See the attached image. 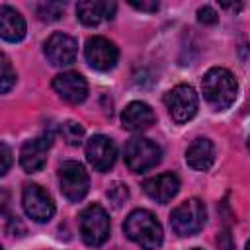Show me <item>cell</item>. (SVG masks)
<instances>
[{
  "label": "cell",
  "mask_w": 250,
  "mask_h": 250,
  "mask_svg": "<svg viewBox=\"0 0 250 250\" xmlns=\"http://www.w3.org/2000/svg\"><path fill=\"white\" fill-rule=\"evenodd\" d=\"M35 12H37L39 20H43V21H55V20H59L62 16L64 4H61V2H41V4H37Z\"/></svg>",
  "instance_id": "ffe728a7"
},
{
  "label": "cell",
  "mask_w": 250,
  "mask_h": 250,
  "mask_svg": "<svg viewBox=\"0 0 250 250\" xmlns=\"http://www.w3.org/2000/svg\"><path fill=\"white\" fill-rule=\"evenodd\" d=\"M246 250H250V240H248V244H246Z\"/></svg>",
  "instance_id": "4316f807"
},
{
  "label": "cell",
  "mask_w": 250,
  "mask_h": 250,
  "mask_svg": "<svg viewBox=\"0 0 250 250\" xmlns=\"http://www.w3.org/2000/svg\"><path fill=\"white\" fill-rule=\"evenodd\" d=\"M205 219H207V209L203 201H199L197 197H191L180 203L172 211L170 227L178 236H191L203 229Z\"/></svg>",
  "instance_id": "3957f363"
},
{
  "label": "cell",
  "mask_w": 250,
  "mask_h": 250,
  "mask_svg": "<svg viewBox=\"0 0 250 250\" xmlns=\"http://www.w3.org/2000/svg\"><path fill=\"white\" fill-rule=\"evenodd\" d=\"M143 189L145 193L154 199L156 203H168L180 189V180L178 176L174 174H160V176H154V178H148L145 180L143 184Z\"/></svg>",
  "instance_id": "5bb4252c"
},
{
  "label": "cell",
  "mask_w": 250,
  "mask_h": 250,
  "mask_svg": "<svg viewBox=\"0 0 250 250\" xmlns=\"http://www.w3.org/2000/svg\"><path fill=\"white\" fill-rule=\"evenodd\" d=\"M127 197H129V189H127L125 184L115 182V184L109 186V189H107V199L113 203V207H121Z\"/></svg>",
  "instance_id": "44dd1931"
},
{
  "label": "cell",
  "mask_w": 250,
  "mask_h": 250,
  "mask_svg": "<svg viewBox=\"0 0 250 250\" xmlns=\"http://www.w3.org/2000/svg\"><path fill=\"white\" fill-rule=\"evenodd\" d=\"M59 186L68 201H80L88 193L90 178L80 162L68 160L59 166Z\"/></svg>",
  "instance_id": "8992f818"
},
{
  "label": "cell",
  "mask_w": 250,
  "mask_h": 250,
  "mask_svg": "<svg viewBox=\"0 0 250 250\" xmlns=\"http://www.w3.org/2000/svg\"><path fill=\"white\" fill-rule=\"evenodd\" d=\"M125 234L137 242L143 250H156L162 244V225L146 209H135L127 215L123 225Z\"/></svg>",
  "instance_id": "7a4b0ae2"
},
{
  "label": "cell",
  "mask_w": 250,
  "mask_h": 250,
  "mask_svg": "<svg viewBox=\"0 0 250 250\" xmlns=\"http://www.w3.org/2000/svg\"><path fill=\"white\" fill-rule=\"evenodd\" d=\"M115 14V2L105 0H84L76 6V18L84 25H98L104 20L113 18Z\"/></svg>",
  "instance_id": "9a60e30c"
},
{
  "label": "cell",
  "mask_w": 250,
  "mask_h": 250,
  "mask_svg": "<svg viewBox=\"0 0 250 250\" xmlns=\"http://www.w3.org/2000/svg\"><path fill=\"white\" fill-rule=\"evenodd\" d=\"M16 84V72L10 66V61L6 55H2V94H6Z\"/></svg>",
  "instance_id": "7402d4cb"
},
{
  "label": "cell",
  "mask_w": 250,
  "mask_h": 250,
  "mask_svg": "<svg viewBox=\"0 0 250 250\" xmlns=\"http://www.w3.org/2000/svg\"><path fill=\"white\" fill-rule=\"evenodd\" d=\"M53 143V135H41L37 139L27 141L20 150V164L25 172H39L47 162V150Z\"/></svg>",
  "instance_id": "7c38bea8"
},
{
  "label": "cell",
  "mask_w": 250,
  "mask_h": 250,
  "mask_svg": "<svg viewBox=\"0 0 250 250\" xmlns=\"http://www.w3.org/2000/svg\"><path fill=\"white\" fill-rule=\"evenodd\" d=\"M164 104L168 107V113L176 123H186L197 113V94L188 84H178L164 96Z\"/></svg>",
  "instance_id": "52a82bcc"
},
{
  "label": "cell",
  "mask_w": 250,
  "mask_h": 250,
  "mask_svg": "<svg viewBox=\"0 0 250 250\" xmlns=\"http://www.w3.org/2000/svg\"><path fill=\"white\" fill-rule=\"evenodd\" d=\"M191 250H201V248H191Z\"/></svg>",
  "instance_id": "f1b7e54d"
},
{
  "label": "cell",
  "mask_w": 250,
  "mask_h": 250,
  "mask_svg": "<svg viewBox=\"0 0 250 250\" xmlns=\"http://www.w3.org/2000/svg\"><path fill=\"white\" fill-rule=\"evenodd\" d=\"M129 4L141 12H156L158 10V2H129Z\"/></svg>",
  "instance_id": "d4e9b609"
},
{
  "label": "cell",
  "mask_w": 250,
  "mask_h": 250,
  "mask_svg": "<svg viewBox=\"0 0 250 250\" xmlns=\"http://www.w3.org/2000/svg\"><path fill=\"white\" fill-rule=\"evenodd\" d=\"M61 135L70 146H78L84 141V127L78 121H64L61 125Z\"/></svg>",
  "instance_id": "d6986e66"
},
{
  "label": "cell",
  "mask_w": 250,
  "mask_h": 250,
  "mask_svg": "<svg viewBox=\"0 0 250 250\" xmlns=\"http://www.w3.org/2000/svg\"><path fill=\"white\" fill-rule=\"evenodd\" d=\"M21 203H23L27 217H31L37 223H47L55 213V203H53L51 195L37 184H27L23 188Z\"/></svg>",
  "instance_id": "9c48e42d"
},
{
  "label": "cell",
  "mask_w": 250,
  "mask_h": 250,
  "mask_svg": "<svg viewBox=\"0 0 250 250\" xmlns=\"http://www.w3.org/2000/svg\"><path fill=\"white\" fill-rule=\"evenodd\" d=\"M186 162L193 170H209L211 164L215 162V146L209 139L199 137L195 139L188 150H186Z\"/></svg>",
  "instance_id": "e0dca14e"
},
{
  "label": "cell",
  "mask_w": 250,
  "mask_h": 250,
  "mask_svg": "<svg viewBox=\"0 0 250 250\" xmlns=\"http://www.w3.org/2000/svg\"><path fill=\"white\" fill-rule=\"evenodd\" d=\"M84 55H86V61L88 64L94 68V70H100V72H107L111 70L115 64H117V59H119V51L117 47L105 39V37H90L86 41V49H84Z\"/></svg>",
  "instance_id": "ba28073f"
},
{
  "label": "cell",
  "mask_w": 250,
  "mask_h": 250,
  "mask_svg": "<svg viewBox=\"0 0 250 250\" xmlns=\"http://www.w3.org/2000/svg\"><path fill=\"white\" fill-rule=\"evenodd\" d=\"M197 20H199L201 23H217L219 14H217L211 6H203V8L197 10Z\"/></svg>",
  "instance_id": "603a6c76"
},
{
  "label": "cell",
  "mask_w": 250,
  "mask_h": 250,
  "mask_svg": "<svg viewBox=\"0 0 250 250\" xmlns=\"http://www.w3.org/2000/svg\"><path fill=\"white\" fill-rule=\"evenodd\" d=\"M0 35L4 41H10V43L21 41L25 35V21L21 14L10 6L0 8Z\"/></svg>",
  "instance_id": "ac0fdd59"
},
{
  "label": "cell",
  "mask_w": 250,
  "mask_h": 250,
  "mask_svg": "<svg viewBox=\"0 0 250 250\" xmlns=\"http://www.w3.org/2000/svg\"><path fill=\"white\" fill-rule=\"evenodd\" d=\"M156 115L152 107L145 102H131L123 113H121V123L127 131H145L154 123Z\"/></svg>",
  "instance_id": "2e32d148"
},
{
  "label": "cell",
  "mask_w": 250,
  "mask_h": 250,
  "mask_svg": "<svg viewBox=\"0 0 250 250\" xmlns=\"http://www.w3.org/2000/svg\"><path fill=\"white\" fill-rule=\"evenodd\" d=\"M78 225L82 240L88 246H102L109 236V217L100 205H88L80 213Z\"/></svg>",
  "instance_id": "277c9868"
},
{
  "label": "cell",
  "mask_w": 250,
  "mask_h": 250,
  "mask_svg": "<svg viewBox=\"0 0 250 250\" xmlns=\"http://www.w3.org/2000/svg\"><path fill=\"white\" fill-rule=\"evenodd\" d=\"M248 150H250V137H248Z\"/></svg>",
  "instance_id": "83f0119b"
},
{
  "label": "cell",
  "mask_w": 250,
  "mask_h": 250,
  "mask_svg": "<svg viewBox=\"0 0 250 250\" xmlns=\"http://www.w3.org/2000/svg\"><path fill=\"white\" fill-rule=\"evenodd\" d=\"M43 51H45V57L49 59L51 64L55 66H66V64H72L74 59H76V53H78V45H76V39L66 35V33H53L45 45H43Z\"/></svg>",
  "instance_id": "30bf717a"
},
{
  "label": "cell",
  "mask_w": 250,
  "mask_h": 250,
  "mask_svg": "<svg viewBox=\"0 0 250 250\" xmlns=\"http://www.w3.org/2000/svg\"><path fill=\"white\" fill-rule=\"evenodd\" d=\"M86 156L88 162L98 172H107L117 158V146L115 143L105 135H94L86 143Z\"/></svg>",
  "instance_id": "8fae6325"
},
{
  "label": "cell",
  "mask_w": 250,
  "mask_h": 250,
  "mask_svg": "<svg viewBox=\"0 0 250 250\" xmlns=\"http://www.w3.org/2000/svg\"><path fill=\"white\" fill-rule=\"evenodd\" d=\"M201 88H203V98L215 109L230 107L234 104L236 92H238V84H236L234 76L227 68H221V66H213L203 74Z\"/></svg>",
  "instance_id": "6da1fadb"
},
{
  "label": "cell",
  "mask_w": 250,
  "mask_h": 250,
  "mask_svg": "<svg viewBox=\"0 0 250 250\" xmlns=\"http://www.w3.org/2000/svg\"><path fill=\"white\" fill-rule=\"evenodd\" d=\"M221 6L223 8H229V10H240L242 8V4H227V2H223Z\"/></svg>",
  "instance_id": "484cf974"
},
{
  "label": "cell",
  "mask_w": 250,
  "mask_h": 250,
  "mask_svg": "<svg viewBox=\"0 0 250 250\" xmlns=\"http://www.w3.org/2000/svg\"><path fill=\"white\" fill-rule=\"evenodd\" d=\"M53 90L68 104H82L88 96V84L78 72H61L53 78Z\"/></svg>",
  "instance_id": "4fadbf2b"
},
{
  "label": "cell",
  "mask_w": 250,
  "mask_h": 250,
  "mask_svg": "<svg viewBox=\"0 0 250 250\" xmlns=\"http://www.w3.org/2000/svg\"><path fill=\"white\" fill-rule=\"evenodd\" d=\"M0 154H2V168H0V174L6 176L8 170H10V164H12V152H10V148H8L6 143L0 145Z\"/></svg>",
  "instance_id": "cb8c5ba5"
},
{
  "label": "cell",
  "mask_w": 250,
  "mask_h": 250,
  "mask_svg": "<svg viewBox=\"0 0 250 250\" xmlns=\"http://www.w3.org/2000/svg\"><path fill=\"white\" fill-rule=\"evenodd\" d=\"M162 158V150L156 143L145 137H135L125 145V162L131 172H146L154 168Z\"/></svg>",
  "instance_id": "5b68a950"
}]
</instances>
